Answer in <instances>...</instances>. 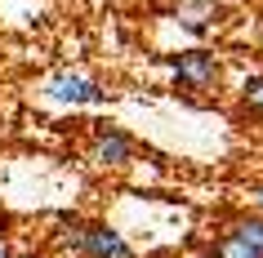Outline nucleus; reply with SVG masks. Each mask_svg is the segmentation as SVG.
Segmentation results:
<instances>
[{
    "mask_svg": "<svg viewBox=\"0 0 263 258\" xmlns=\"http://www.w3.org/2000/svg\"><path fill=\"white\" fill-rule=\"evenodd\" d=\"M170 67H174V76H179L183 89H214L219 85V58L205 54V49H192V54H179L170 58Z\"/></svg>",
    "mask_w": 263,
    "mask_h": 258,
    "instance_id": "obj_1",
    "label": "nucleus"
},
{
    "mask_svg": "<svg viewBox=\"0 0 263 258\" xmlns=\"http://www.w3.org/2000/svg\"><path fill=\"white\" fill-rule=\"evenodd\" d=\"M76 249L89 254V258H134L129 245H125L111 227H103V223H89V227L76 231Z\"/></svg>",
    "mask_w": 263,
    "mask_h": 258,
    "instance_id": "obj_2",
    "label": "nucleus"
},
{
    "mask_svg": "<svg viewBox=\"0 0 263 258\" xmlns=\"http://www.w3.org/2000/svg\"><path fill=\"white\" fill-rule=\"evenodd\" d=\"M89 156H94L98 165H129L134 161V138L121 134V129H98L94 134V147H89Z\"/></svg>",
    "mask_w": 263,
    "mask_h": 258,
    "instance_id": "obj_3",
    "label": "nucleus"
},
{
    "mask_svg": "<svg viewBox=\"0 0 263 258\" xmlns=\"http://www.w3.org/2000/svg\"><path fill=\"white\" fill-rule=\"evenodd\" d=\"M54 98H63V103H103V89H98L89 76H76V71H63V76H54Z\"/></svg>",
    "mask_w": 263,
    "mask_h": 258,
    "instance_id": "obj_4",
    "label": "nucleus"
},
{
    "mask_svg": "<svg viewBox=\"0 0 263 258\" xmlns=\"http://www.w3.org/2000/svg\"><path fill=\"white\" fill-rule=\"evenodd\" d=\"M214 14H219L214 0H183V5H179V18H183V27H187V31H205Z\"/></svg>",
    "mask_w": 263,
    "mask_h": 258,
    "instance_id": "obj_5",
    "label": "nucleus"
},
{
    "mask_svg": "<svg viewBox=\"0 0 263 258\" xmlns=\"http://www.w3.org/2000/svg\"><path fill=\"white\" fill-rule=\"evenodd\" d=\"M210 258H263V249H254V245H250V241H241L236 231H228L223 241H214Z\"/></svg>",
    "mask_w": 263,
    "mask_h": 258,
    "instance_id": "obj_6",
    "label": "nucleus"
},
{
    "mask_svg": "<svg viewBox=\"0 0 263 258\" xmlns=\"http://www.w3.org/2000/svg\"><path fill=\"white\" fill-rule=\"evenodd\" d=\"M232 231L241 236V241H250L254 249H263V218H241V223H236Z\"/></svg>",
    "mask_w": 263,
    "mask_h": 258,
    "instance_id": "obj_7",
    "label": "nucleus"
},
{
    "mask_svg": "<svg viewBox=\"0 0 263 258\" xmlns=\"http://www.w3.org/2000/svg\"><path fill=\"white\" fill-rule=\"evenodd\" d=\"M241 103H246L250 111H259V116H263V76L246 81V89H241Z\"/></svg>",
    "mask_w": 263,
    "mask_h": 258,
    "instance_id": "obj_8",
    "label": "nucleus"
},
{
    "mask_svg": "<svg viewBox=\"0 0 263 258\" xmlns=\"http://www.w3.org/2000/svg\"><path fill=\"white\" fill-rule=\"evenodd\" d=\"M254 201H259V205H263V187H254Z\"/></svg>",
    "mask_w": 263,
    "mask_h": 258,
    "instance_id": "obj_9",
    "label": "nucleus"
},
{
    "mask_svg": "<svg viewBox=\"0 0 263 258\" xmlns=\"http://www.w3.org/2000/svg\"><path fill=\"white\" fill-rule=\"evenodd\" d=\"M23 258H36V254H23Z\"/></svg>",
    "mask_w": 263,
    "mask_h": 258,
    "instance_id": "obj_10",
    "label": "nucleus"
},
{
    "mask_svg": "<svg viewBox=\"0 0 263 258\" xmlns=\"http://www.w3.org/2000/svg\"><path fill=\"white\" fill-rule=\"evenodd\" d=\"M0 258H5V254H0Z\"/></svg>",
    "mask_w": 263,
    "mask_h": 258,
    "instance_id": "obj_11",
    "label": "nucleus"
}]
</instances>
